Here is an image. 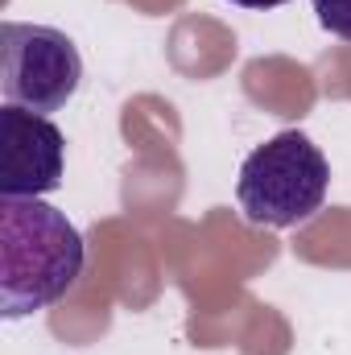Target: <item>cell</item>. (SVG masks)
<instances>
[{"label":"cell","mask_w":351,"mask_h":355,"mask_svg":"<svg viewBox=\"0 0 351 355\" xmlns=\"http://www.w3.org/2000/svg\"><path fill=\"white\" fill-rule=\"evenodd\" d=\"M79 227L42 198H0V314L25 318L67 297L83 272Z\"/></svg>","instance_id":"6da1fadb"},{"label":"cell","mask_w":351,"mask_h":355,"mask_svg":"<svg viewBox=\"0 0 351 355\" xmlns=\"http://www.w3.org/2000/svg\"><path fill=\"white\" fill-rule=\"evenodd\" d=\"M331 186V166L323 149L289 128L252 149L240 166L236 198L248 223L257 227H298L314 211H323Z\"/></svg>","instance_id":"7a4b0ae2"},{"label":"cell","mask_w":351,"mask_h":355,"mask_svg":"<svg viewBox=\"0 0 351 355\" xmlns=\"http://www.w3.org/2000/svg\"><path fill=\"white\" fill-rule=\"evenodd\" d=\"M83 83V58L62 29L4 21L0 29V91L4 103L50 116Z\"/></svg>","instance_id":"3957f363"},{"label":"cell","mask_w":351,"mask_h":355,"mask_svg":"<svg viewBox=\"0 0 351 355\" xmlns=\"http://www.w3.org/2000/svg\"><path fill=\"white\" fill-rule=\"evenodd\" d=\"M67 141L50 116L0 107V198H42L62 186Z\"/></svg>","instance_id":"277c9868"},{"label":"cell","mask_w":351,"mask_h":355,"mask_svg":"<svg viewBox=\"0 0 351 355\" xmlns=\"http://www.w3.org/2000/svg\"><path fill=\"white\" fill-rule=\"evenodd\" d=\"M318 12V25L335 37L351 42V0H310Z\"/></svg>","instance_id":"5b68a950"},{"label":"cell","mask_w":351,"mask_h":355,"mask_svg":"<svg viewBox=\"0 0 351 355\" xmlns=\"http://www.w3.org/2000/svg\"><path fill=\"white\" fill-rule=\"evenodd\" d=\"M232 4H240V8H277L285 0H232Z\"/></svg>","instance_id":"8992f818"}]
</instances>
